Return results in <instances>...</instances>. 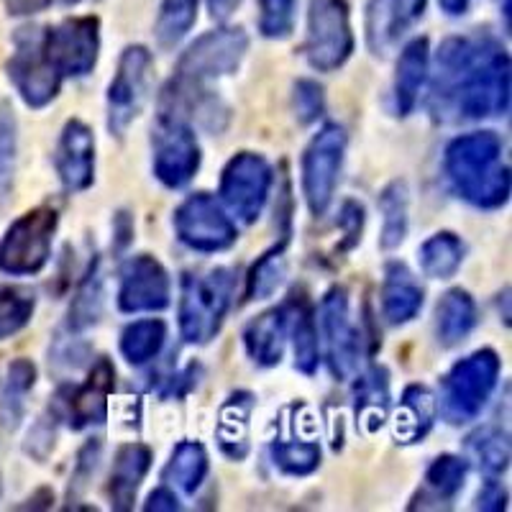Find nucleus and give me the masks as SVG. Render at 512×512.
Instances as JSON below:
<instances>
[{"mask_svg":"<svg viewBox=\"0 0 512 512\" xmlns=\"http://www.w3.org/2000/svg\"><path fill=\"white\" fill-rule=\"evenodd\" d=\"M428 80V105L441 123L487 121L510 111V54L495 36H448Z\"/></svg>","mask_w":512,"mask_h":512,"instance_id":"nucleus-1","label":"nucleus"},{"mask_svg":"<svg viewBox=\"0 0 512 512\" xmlns=\"http://www.w3.org/2000/svg\"><path fill=\"white\" fill-rule=\"evenodd\" d=\"M443 172L451 190L472 208L500 210L510 200L505 141L495 131L456 136L443 152Z\"/></svg>","mask_w":512,"mask_h":512,"instance_id":"nucleus-2","label":"nucleus"},{"mask_svg":"<svg viewBox=\"0 0 512 512\" xmlns=\"http://www.w3.org/2000/svg\"><path fill=\"white\" fill-rule=\"evenodd\" d=\"M236 295L233 269H190L180 280L177 323L180 336L190 346H205L221 333Z\"/></svg>","mask_w":512,"mask_h":512,"instance_id":"nucleus-3","label":"nucleus"},{"mask_svg":"<svg viewBox=\"0 0 512 512\" xmlns=\"http://www.w3.org/2000/svg\"><path fill=\"white\" fill-rule=\"evenodd\" d=\"M502 361L495 349H479L448 369L441 382V410L448 425H466L477 420L500 382Z\"/></svg>","mask_w":512,"mask_h":512,"instance_id":"nucleus-4","label":"nucleus"},{"mask_svg":"<svg viewBox=\"0 0 512 512\" xmlns=\"http://www.w3.org/2000/svg\"><path fill=\"white\" fill-rule=\"evenodd\" d=\"M59 228V210L39 205L8 226L0 239V272L11 277L39 274L52 259L54 236Z\"/></svg>","mask_w":512,"mask_h":512,"instance_id":"nucleus-5","label":"nucleus"},{"mask_svg":"<svg viewBox=\"0 0 512 512\" xmlns=\"http://www.w3.org/2000/svg\"><path fill=\"white\" fill-rule=\"evenodd\" d=\"M346 144H349V136L344 126L326 123L305 146L303 162H300V187H303L310 216L323 218L331 208L341 169H344Z\"/></svg>","mask_w":512,"mask_h":512,"instance_id":"nucleus-6","label":"nucleus"},{"mask_svg":"<svg viewBox=\"0 0 512 512\" xmlns=\"http://www.w3.org/2000/svg\"><path fill=\"white\" fill-rule=\"evenodd\" d=\"M6 72L18 98L34 111L47 108L59 95L64 82L52 59H49L47 47H44V29L41 26H26V29L16 31Z\"/></svg>","mask_w":512,"mask_h":512,"instance_id":"nucleus-7","label":"nucleus"},{"mask_svg":"<svg viewBox=\"0 0 512 512\" xmlns=\"http://www.w3.org/2000/svg\"><path fill=\"white\" fill-rule=\"evenodd\" d=\"M249 52V36L241 26H223L195 39L175 64L172 80L187 85H205L236 75Z\"/></svg>","mask_w":512,"mask_h":512,"instance_id":"nucleus-8","label":"nucleus"},{"mask_svg":"<svg viewBox=\"0 0 512 512\" xmlns=\"http://www.w3.org/2000/svg\"><path fill=\"white\" fill-rule=\"evenodd\" d=\"M354 29L346 0H310L303 54L315 72L341 70L354 54Z\"/></svg>","mask_w":512,"mask_h":512,"instance_id":"nucleus-9","label":"nucleus"},{"mask_svg":"<svg viewBox=\"0 0 512 512\" xmlns=\"http://www.w3.org/2000/svg\"><path fill=\"white\" fill-rule=\"evenodd\" d=\"M154 54L144 44H128L118 57L116 75L105 95V126L121 139L128 126L139 118L152 88Z\"/></svg>","mask_w":512,"mask_h":512,"instance_id":"nucleus-10","label":"nucleus"},{"mask_svg":"<svg viewBox=\"0 0 512 512\" xmlns=\"http://www.w3.org/2000/svg\"><path fill=\"white\" fill-rule=\"evenodd\" d=\"M274 169L259 152H239L228 159L221 172V195L223 208L241 223L251 226L262 218L264 205L272 195Z\"/></svg>","mask_w":512,"mask_h":512,"instance_id":"nucleus-11","label":"nucleus"},{"mask_svg":"<svg viewBox=\"0 0 512 512\" xmlns=\"http://www.w3.org/2000/svg\"><path fill=\"white\" fill-rule=\"evenodd\" d=\"M203 154L192 123L157 113L152 128V169L167 190H182L198 175Z\"/></svg>","mask_w":512,"mask_h":512,"instance_id":"nucleus-12","label":"nucleus"},{"mask_svg":"<svg viewBox=\"0 0 512 512\" xmlns=\"http://www.w3.org/2000/svg\"><path fill=\"white\" fill-rule=\"evenodd\" d=\"M177 239L198 254H221L239 241V228L210 192H192L172 216Z\"/></svg>","mask_w":512,"mask_h":512,"instance_id":"nucleus-13","label":"nucleus"},{"mask_svg":"<svg viewBox=\"0 0 512 512\" xmlns=\"http://www.w3.org/2000/svg\"><path fill=\"white\" fill-rule=\"evenodd\" d=\"M320 341L326 349V367L333 379L344 382L354 374L361 354V331L351 318L349 290L333 285L318 308Z\"/></svg>","mask_w":512,"mask_h":512,"instance_id":"nucleus-14","label":"nucleus"},{"mask_svg":"<svg viewBox=\"0 0 512 512\" xmlns=\"http://www.w3.org/2000/svg\"><path fill=\"white\" fill-rule=\"evenodd\" d=\"M44 47L62 80L88 77L100 57V21L95 16L64 18L44 29Z\"/></svg>","mask_w":512,"mask_h":512,"instance_id":"nucleus-15","label":"nucleus"},{"mask_svg":"<svg viewBox=\"0 0 512 512\" xmlns=\"http://www.w3.org/2000/svg\"><path fill=\"white\" fill-rule=\"evenodd\" d=\"M113 387H116V367L108 356H100L90 367L85 382L70 384L57 392L52 408L57 410L59 420H67L72 431H85L90 425L105 423Z\"/></svg>","mask_w":512,"mask_h":512,"instance_id":"nucleus-16","label":"nucleus"},{"mask_svg":"<svg viewBox=\"0 0 512 512\" xmlns=\"http://www.w3.org/2000/svg\"><path fill=\"white\" fill-rule=\"evenodd\" d=\"M118 310L126 315L162 313L172 303V280L164 264L152 254L126 259L118 272Z\"/></svg>","mask_w":512,"mask_h":512,"instance_id":"nucleus-17","label":"nucleus"},{"mask_svg":"<svg viewBox=\"0 0 512 512\" xmlns=\"http://www.w3.org/2000/svg\"><path fill=\"white\" fill-rule=\"evenodd\" d=\"M54 169L64 192L77 195L93 187L95 182V134L80 118H70L59 134L54 149Z\"/></svg>","mask_w":512,"mask_h":512,"instance_id":"nucleus-18","label":"nucleus"},{"mask_svg":"<svg viewBox=\"0 0 512 512\" xmlns=\"http://www.w3.org/2000/svg\"><path fill=\"white\" fill-rule=\"evenodd\" d=\"M428 0H369L364 31L374 57H384L400 44L423 18Z\"/></svg>","mask_w":512,"mask_h":512,"instance_id":"nucleus-19","label":"nucleus"},{"mask_svg":"<svg viewBox=\"0 0 512 512\" xmlns=\"http://www.w3.org/2000/svg\"><path fill=\"white\" fill-rule=\"evenodd\" d=\"M469 461L454 454L436 456L425 469L420 489L410 500L408 510H448L466 484Z\"/></svg>","mask_w":512,"mask_h":512,"instance_id":"nucleus-20","label":"nucleus"},{"mask_svg":"<svg viewBox=\"0 0 512 512\" xmlns=\"http://www.w3.org/2000/svg\"><path fill=\"white\" fill-rule=\"evenodd\" d=\"M428 72H431V44L425 36L408 41L400 52L395 67V82H392V103L400 118H408L415 113L428 85Z\"/></svg>","mask_w":512,"mask_h":512,"instance_id":"nucleus-21","label":"nucleus"},{"mask_svg":"<svg viewBox=\"0 0 512 512\" xmlns=\"http://www.w3.org/2000/svg\"><path fill=\"white\" fill-rule=\"evenodd\" d=\"M379 303H382L384 320L390 326H408L423 310L425 290L405 264L390 262L384 267Z\"/></svg>","mask_w":512,"mask_h":512,"instance_id":"nucleus-22","label":"nucleus"},{"mask_svg":"<svg viewBox=\"0 0 512 512\" xmlns=\"http://www.w3.org/2000/svg\"><path fill=\"white\" fill-rule=\"evenodd\" d=\"M154 454L144 443H123L113 456L111 479H108V500L116 512L134 510L136 495L144 477L152 469Z\"/></svg>","mask_w":512,"mask_h":512,"instance_id":"nucleus-23","label":"nucleus"},{"mask_svg":"<svg viewBox=\"0 0 512 512\" xmlns=\"http://www.w3.org/2000/svg\"><path fill=\"white\" fill-rule=\"evenodd\" d=\"M351 397H354L356 428L367 436L382 431L390 418V372L382 364H372L369 369H364L356 377Z\"/></svg>","mask_w":512,"mask_h":512,"instance_id":"nucleus-24","label":"nucleus"},{"mask_svg":"<svg viewBox=\"0 0 512 512\" xmlns=\"http://www.w3.org/2000/svg\"><path fill=\"white\" fill-rule=\"evenodd\" d=\"M287 310V338L292 341L295 369L305 377H313L320 364V336L318 318L305 292H295L285 303Z\"/></svg>","mask_w":512,"mask_h":512,"instance_id":"nucleus-25","label":"nucleus"},{"mask_svg":"<svg viewBox=\"0 0 512 512\" xmlns=\"http://www.w3.org/2000/svg\"><path fill=\"white\" fill-rule=\"evenodd\" d=\"M287 346V310L285 305L264 310L251 318L244 328V349L246 356L256 367L272 369L285 356Z\"/></svg>","mask_w":512,"mask_h":512,"instance_id":"nucleus-26","label":"nucleus"},{"mask_svg":"<svg viewBox=\"0 0 512 512\" xmlns=\"http://www.w3.org/2000/svg\"><path fill=\"white\" fill-rule=\"evenodd\" d=\"M251 413H254V395L244 390L233 392L218 413L216 441L231 461H244L249 456Z\"/></svg>","mask_w":512,"mask_h":512,"instance_id":"nucleus-27","label":"nucleus"},{"mask_svg":"<svg viewBox=\"0 0 512 512\" xmlns=\"http://www.w3.org/2000/svg\"><path fill=\"white\" fill-rule=\"evenodd\" d=\"M438 415V400L425 384H410L400 397V408L395 415L397 443H420L431 433Z\"/></svg>","mask_w":512,"mask_h":512,"instance_id":"nucleus-28","label":"nucleus"},{"mask_svg":"<svg viewBox=\"0 0 512 512\" xmlns=\"http://www.w3.org/2000/svg\"><path fill=\"white\" fill-rule=\"evenodd\" d=\"M479 313L472 292L454 287L443 292L436 305V338L443 346H456L477 328Z\"/></svg>","mask_w":512,"mask_h":512,"instance_id":"nucleus-29","label":"nucleus"},{"mask_svg":"<svg viewBox=\"0 0 512 512\" xmlns=\"http://www.w3.org/2000/svg\"><path fill=\"white\" fill-rule=\"evenodd\" d=\"M210 459L203 443L180 441L169 456L162 472V482L172 489H180L182 495H195L208 479Z\"/></svg>","mask_w":512,"mask_h":512,"instance_id":"nucleus-30","label":"nucleus"},{"mask_svg":"<svg viewBox=\"0 0 512 512\" xmlns=\"http://www.w3.org/2000/svg\"><path fill=\"white\" fill-rule=\"evenodd\" d=\"M466 259V244L459 233L438 231L423 241L418 249V262L425 277L431 280H451Z\"/></svg>","mask_w":512,"mask_h":512,"instance_id":"nucleus-31","label":"nucleus"},{"mask_svg":"<svg viewBox=\"0 0 512 512\" xmlns=\"http://www.w3.org/2000/svg\"><path fill=\"white\" fill-rule=\"evenodd\" d=\"M164 344H167V323L159 318H144L123 328L118 349L131 367H146L162 354Z\"/></svg>","mask_w":512,"mask_h":512,"instance_id":"nucleus-32","label":"nucleus"},{"mask_svg":"<svg viewBox=\"0 0 512 512\" xmlns=\"http://www.w3.org/2000/svg\"><path fill=\"white\" fill-rule=\"evenodd\" d=\"M466 454L487 477H502L510 466V436L500 425H482L464 441Z\"/></svg>","mask_w":512,"mask_h":512,"instance_id":"nucleus-33","label":"nucleus"},{"mask_svg":"<svg viewBox=\"0 0 512 512\" xmlns=\"http://www.w3.org/2000/svg\"><path fill=\"white\" fill-rule=\"evenodd\" d=\"M36 364L31 359H16L8 367L3 392H0V423L8 431H16L26 413V397L36 387Z\"/></svg>","mask_w":512,"mask_h":512,"instance_id":"nucleus-34","label":"nucleus"},{"mask_svg":"<svg viewBox=\"0 0 512 512\" xmlns=\"http://www.w3.org/2000/svg\"><path fill=\"white\" fill-rule=\"evenodd\" d=\"M379 213H382V236L379 246L392 251L405 241L410 228V190L405 180H395L379 192Z\"/></svg>","mask_w":512,"mask_h":512,"instance_id":"nucleus-35","label":"nucleus"},{"mask_svg":"<svg viewBox=\"0 0 512 512\" xmlns=\"http://www.w3.org/2000/svg\"><path fill=\"white\" fill-rule=\"evenodd\" d=\"M103 295V269H100V259L95 256L82 274L75 297H72L70 313H67V331L80 333L95 326L100 320V313H103Z\"/></svg>","mask_w":512,"mask_h":512,"instance_id":"nucleus-36","label":"nucleus"},{"mask_svg":"<svg viewBox=\"0 0 512 512\" xmlns=\"http://www.w3.org/2000/svg\"><path fill=\"white\" fill-rule=\"evenodd\" d=\"M287 244H290V236H282L280 244L264 251L251 264L246 272V300H267L280 290L287 277Z\"/></svg>","mask_w":512,"mask_h":512,"instance_id":"nucleus-37","label":"nucleus"},{"mask_svg":"<svg viewBox=\"0 0 512 512\" xmlns=\"http://www.w3.org/2000/svg\"><path fill=\"white\" fill-rule=\"evenodd\" d=\"M36 292L24 285H0V341L13 338L31 323Z\"/></svg>","mask_w":512,"mask_h":512,"instance_id":"nucleus-38","label":"nucleus"},{"mask_svg":"<svg viewBox=\"0 0 512 512\" xmlns=\"http://www.w3.org/2000/svg\"><path fill=\"white\" fill-rule=\"evenodd\" d=\"M269 459L287 477H310L318 472L323 451L315 441H272Z\"/></svg>","mask_w":512,"mask_h":512,"instance_id":"nucleus-39","label":"nucleus"},{"mask_svg":"<svg viewBox=\"0 0 512 512\" xmlns=\"http://www.w3.org/2000/svg\"><path fill=\"white\" fill-rule=\"evenodd\" d=\"M198 18V0H162L157 21V39L162 47H177Z\"/></svg>","mask_w":512,"mask_h":512,"instance_id":"nucleus-40","label":"nucleus"},{"mask_svg":"<svg viewBox=\"0 0 512 512\" xmlns=\"http://www.w3.org/2000/svg\"><path fill=\"white\" fill-rule=\"evenodd\" d=\"M297 0H259V34L264 39H287L295 29Z\"/></svg>","mask_w":512,"mask_h":512,"instance_id":"nucleus-41","label":"nucleus"},{"mask_svg":"<svg viewBox=\"0 0 512 512\" xmlns=\"http://www.w3.org/2000/svg\"><path fill=\"white\" fill-rule=\"evenodd\" d=\"M292 111L303 126L320 121L326 113V90L318 80L303 77L292 85Z\"/></svg>","mask_w":512,"mask_h":512,"instance_id":"nucleus-42","label":"nucleus"},{"mask_svg":"<svg viewBox=\"0 0 512 512\" xmlns=\"http://www.w3.org/2000/svg\"><path fill=\"white\" fill-rule=\"evenodd\" d=\"M18 164V128L16 118L8 111L0 113V200L6 198L13 187Z\"/></svg>","mask_w":512,"mask_h":512,"instance_id":"nucleus-43","label":"nucleus"},{"mask_svg":"<svg viewBox=\"0 0 512 512\" xmlns=\"http://www.w3.org/2000/svg\"><path fill=\"white\" fill-rule=\"evenodd\" d=\"M100 454H103V441H100V438H90V441L80 448V454H77L75 461V472H72L70 477V489H67V502H70V507H77V500H80L82 492L88 489L90 479L98 472Z\"/></svg>","mask_w":512,"mask_h":512,"instance_id":"nucleus-44","label":"nucleus"},{"mask_svg":"<svg viewBox=\"0 0 512 512\" xmlns=\"http://www.w3.org/2000/svg\"><path fill=\"white\" fill-rule=\"evenodd\" d=\"M364 223H367V210L359 200H344L341 210H338L336 228L341 231V239L336 244V254H349L351 249L361 244V233H364Z\"/></svg>","mask_w":512,"mask_h":512,"instance_id":"nucleus-45","label":"nucleus"},{"mask_svg":"<svg viewBox=\"0 0 512 512\" xmlns=\"http://www.w3.org/2000/svg\"><path fill=\"white\" fill-rule=\"evenodd\" d=\"M57 410L49 408V415L36 420V425L29 433V443H26V454L36 456V459H47V454L54 448V438H57Z\"/></svg>","mask_w":512,"mask_h":512,"instance_id":"nucleus-46","label":"nucleus"},{"mask_svg":"<svg viewBox=\"0 0 512 512\" xmlns=\"http://www.w3.org/2000/svg\"><path fill=\"white\" fill-rule=\"evenodd\" d=\"M200 374H203V367L192 361L185 369L169 374V377L164 379L162 387H159V397H162V400H182V397H187L195 387H198Z\"/></svg>","mask_w":512,"mask_h":512,"instance_id":"nucleus-47","label":"nucleus"},{"mask_svg":"<svg viewBox=\"0 0 512 512\" xmlns=\"http://www.w3.org/2000/svg\"><path fill=\"white\" fill-rule=\"evenodd\" d=\"M474 507H477V510H484V512L507 510V492H505V487L497 482V477H489L487 482L479 487V495H477V500H474Z\"/></svg>","mask_w":512,"mask_h":512,"instance_id":"nucleus-48","label":"nucleus"},{"mask_svg":"<svg viewBox=\"0 0 512 512\" xmlns=\"http://www.w3.org/2000/svg\"><path fill=\"white\" fill-rule=\"evenodd\" d=\"M144 510L146 512H177V510H182V505H180V500H177L175 489L157 487L152 495L146 497Z\"/></svg>","mask_w":512,"mask_h":512,"instance_id":"nucleus-49","label":"nucleus"},{"mask_svg":"<svg viewBox=\"0 0 512 512\" xmlns=\"http://www.w3.org/2000/svg\"><path fill=\"white\" fill-rule=\"evenodd\" d=\"M3 6L11 16H34V13L47 11L52 0H3Z\"/></svg>","mask_w":512,"mask_h":512,"instance_id":"nucleus-50","label":"nucleus"},{"mask_svg":"<svg viewBox=\"0 0 512 512\" xmlns=\"http://www.w3.org/2000/svg\"><path fill=\"white\" fill-rule=\"evenodd\" d=\"M113 233H116L113 239H116L118 251H123L131 241H134V221H131L128 213H118L116 223H113Z\"/></svg>","mask_w":512,"mask_h":512,"instance_id":"nucleus-51","label":"nucleus"},{"mask_svg":"<svg viewBox=\"0 0 512 512\" xmlns=\"http://www.w3.org/2000/svg\"><path fill=\"white\" fill-rule=\"evenodd\" d=\"M241 3L244 0H208V11H210V18L213 21H228V18L233 16V13L239 11Z\"/></svg>","mask_w":512,"mask_h":512,"instance_id":"nucleus-52","label":"nucleus"},{"mask_svg":"<svg viewBox=\"0 0 512 512\" xmlns=\"http://www.w3.org/2000/svg\"><path fill=\"white\" fill-rule=\"evenodd\" d=\"M438 3H441L443 13H448V16H464L472 0H438Z\"/></svg>","mask_w":512,"mask_h":512,"instance_id":"nucleus-53","label":"nucleus"},{"mask_svg":"<svg viewBox=\"0 0 512 512\" xmlns=\"http://www.w3.org/2000/svg\"><path fill=\"white\" fill-rule=\"evenodd\" d=\"M67 6H75V3H82V0H64Z\"/></svg>","mask_w":512,"mask_h":512,"instance_id":"nucleus-54","label":"nucleus"},{"mask_svg":"<svg viewBox=\"0 0 512 512\" xmlns=\"http://www.w3.org/2000/svg\"><path fill=\"white\" fill-rule=\"evenodd\" d=\"M0 495H3V477H0Z\"/></svg>","mask_w":512,"mask_h":512,"instance_id":"nucleus-55","label":"nucleus"}]
</instances>
